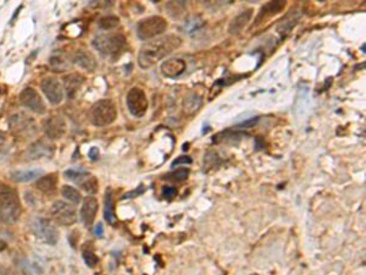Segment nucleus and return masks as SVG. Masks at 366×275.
I'll list each match as a JSON object with an SVG mask.
<instances>
[{"label": "nucleus", "instance_id": "obj_23", "mask_svg": "<svg viewBox=\"0 0 366 275\" xmlns=\"http://www.w3.org/2000/svg\"><path fill=\"white\" fill-rule=\"evenodd\" d=\"M61 193H63V196L65 197L66 199H69L70 202H72V203L75 204L80 203L81 199H82V196H81L80 191L75 189V187L69 186V185H65V186L63 187Z\"/></svg>", "mask_w": 366, "mask_h": 275}, {"label": "nucleus", "instance_id": "obj_10", "mask_svg": "<svg viewBox=\"0 0 366 275\" xmlns=\"http://www.w3.org/2000/svg\"><path fill=\"white\" fill-rule=\"evenodd\" d=\"M20 102L23 106L28 108L32 112L37 114H44L45 113V104L43 102L38 92L33 88H25L20 93Z\"/></svg>", "mask_w": 366, "mask_h": 275}, {"label": "nucleus", "instance_id": "obj_5", "mask_svg": "<svg viewBox=\"0 0 366 275\" xmlns=\"http://www.w3.org/2000/svg\"><path fill=\"white\" fill-rule=\"evenodd\" d=\"M167 22L161 16H152L142 20L137 26V36L141 40H150L164 33Z\"/></svg>", "mask_w": 366, "mask_h": 275}, {"label": "nucleus", "instance_id": "obj_16", "mask_svg": "<svg viewBox=\"0 0 366 275\" xmlns=\"http://www.w3.org/2000/svg\"><path fill=\"white\" fill-rule=\"evenodd\" d=\"M75 64H77L80 68L84 69L87 71H94L95 68H97V62H95V58L93 57L91 53L84 50H78L74 57Z\"/></svg>", "mask_w": 366, "mask_h": 275}, {"label": "nucleus", "instance_id": "obj_38", "mask_svg": "<svg viewBox=\"0 0 366 275\" xmlns=\"http://www.w3.org/2000/svg\"><path fill=\"white\" fill-rule=\"evenodd\" d=\"M3 146H4V137H3V135L0 134V150H2Z\"/></svg>", "mask_w": 366, "mask_h": 275}, {"label": "nucleus", "instance_id": "obj_34", "mask_svg": "<svg viewBox=\"0 0 366 275\" xmlns=\"http://www.w3.org/2000/svg\"><path fill=\"white\" fill-rule=\"evenodd\" d=\"M88 155L92 160H95V159H98V157H99V149H98L97 147H93V148H91V150L88 152Z\"/></svg>", "mask_w": 366, "mask_h": 275}, {"label": "nucleus", "instance_id": "obj_7", "mask_svg": "<svg viewBox=\"0 0 366 275\" xmlns=\"http://www.w3.org/2000/svg\"><path fill=\"white\" fill-rule=\"evenodd\" d=\"M126 104L130 113L136 118L144 117L148 110V99L143 89L133 87L126 97Z\"/></svg>", "mask_w": 366, "mask_h": 275}, {"label": "nucleus", "instance_id": "obj_14", "mask_svg": "<svg viewBox=\"0 0 366 275\" xmlns=\"http://www.w3.org/2000/svg\"><path fill=\"white\" fill-rule=\"evenodd\" d=\"M185 71L186 63L182 59H178V58L167 59L161 64L162 75L168 77V79H176V77L181 76Z\"/></svg>", "mask_w": 366, "mask_h": 275}, {"label": "nucleus", "instance_id": "obj_24", "mask_svg": "<svg viewBox=\"0 0 366 275\" xmlns=\"http://www.w3.org/2000/svg\"><path fill=\"white\" fill-rule=\"evenodd\" d=\"M105 220L109 224L114 225L115 224V214H114V204H112V196L111 192H107L106 191V195H105Z\"/></svg>", "mask_w": 366, "mask_h": 275}, {"label": "nucleus", "instance_id": "obj_15", "mask_svg": "<svg viewBox=\"0 0 366 275\" xmlns=\"http://www.w3.org/2000/svg\"><path fill=\"white\" fill-rule=\"evenodd\" d=\"M252 17H253L252 9H248V10L240 13L239 15H238L237 17H234V19L232 20L231 24H229V27H228L229 33H232V34L239 33V32L242 31L243 28L249 24V22H251Z\"/></svg>", "mask_w": 366, "mask_h": 275}, {"label": "nucleus", "instance_id": "obj_31", "mask_svg": "<svg viewBox=\"0 0 366 275\" xmlns=\"http://www.w3.org/2000/svg\"><path fill=\"white\" fill-rule=\"evenodd\" d=\"M144 191H145V189H144V187H143V186H142V185H141V186H139V187H138V190H137V189H136V190L131 191V192H127V193H125V195H124V196H122V199H127V198H133V197L141 196V195H143V193H144Z\"/></svg>", "mask_w": 366, "mask_h": 275}, {"label": "nucleus", "instance_id": "obj_17", "mask_svg": "<svg viewBox=\"0 0 366 275\" xmlns=\"http://www.w3.org/2000/svg\"><path fill=\"white\" fill-rule=\"evenodd\" d=\"M83 83V77L78 74H71L64 79V86H65L66 93L69 98H74L78 89L81 88Z\"/></svg>", "mask_w": 366, "mask_h": 275}, {"label": "nucleus", "instance_id": "obj_36", "mask_svg": "<svg viewBox=\"0 0 366 275\" xmlns=\"http://www.w3.org/2000/svg\"><path fill=\"white\" fill-rule=\"evenodd\" d=\"M257 121H258V119H252V120L246 121V123H242L239 126H252V125H254Z\"/></svg>", "mask_w": 366, "mask_h": 275}, {"label": "nucleus", "instance_id": "obj_12", "mask_svg": "<svg viewBox=\"0 0 366 275\" xmlns=\"http://www.w3.org/2000/svg\"><path fill=\"white\" fill-rule=\"evenodd\" d=\"M44 134L50 140H60L66 131L65 120L59 115H54L43 121Z\"/></svg>", "mask_w": 366, "mask_h": 275}, {"label": "nucleus", "instance_id": "obj_27", "mask_svg": "<svg viewBox=\"0 0 366 275\" xmlns=\"http://www.w3.org/2000/svg\"><path fill=\"white\" fill-rule=\"evenodd\" d=\"M64 175H65V178L69 179V180L78 181L86 178V176L88 175V173H87L84 169H69L64 173Z\"/></svg>", "mask_w": 366, "mask_h": 275}, {"label": "nucleus", "instance_id": "obj_20", "mask_svg": "<svg viewBox=\"0 0 366 275\" xmlns=\"http://www.w3.org/2000/svg\"><path fill=\"white\" fill-rule=\"evenodd\" d=\"M49 155H51V147L42 141L33 143L27 150L28 159H40Z\"/></svg>", "mask_w": 366, "mask_h": 275}, {"label": "nucleus", "instance_id": "obj_32", "mask_svg": "<svg viewBox=\"0 0 366 275\" xmlns=\"http://www.w3.org/2000/svg\"><path fill=\"white\" fill-rule=\"evenodd\" d=\"M177 195V190L175 189V187L172 186H165L164 189H162V196L165 197V198H173Z\"/></svg>", "mask_w": 366, "mask_h": 275}, {"label": "nucleus", "instance_id": "obj_3", "mask_svg": "<svg viewBox=\"0 0 366 275\" xmlns=\"http://www.w3.org/2000/svg\"><path fill=\"white\" fill-rule=\"evenodd\" d=\"M93 47L98 49V51L104 57L116 58L126 47V38L121 33L101 34L93 40Z\"/></svg>", "mask_w": 366, "mask_h": 275}, {"label": "nucleus", "instance_id": "obj_30", "mask_svg": "<svg viewBox=\"0 0 366 275\" xmlns=\"http://www.w3.org/2000/svg\"><path fill=\"white\" fill-rule=\"evenodd\" d=\"M83 259H84V262H86V264L91 268H94L95 265L98 264V260H99L98 259V257L95 256L92 251H84Z\"/></svg>", "mask_w": 366, "mask_h": 275}, {"label": "nucleus", "instance_id": "obj_19", "mask_svg": "<svg viewBox=\"0 0 366 275\" xmlns=\"http://www.w3.org/2000/svg\"><path fill=\"white\" fill-rule=\"evenodd\" d=\"M42 175L43 172L40 169H26L11 173L10 178L15 182H28L34 180V179H38Z\"/></svg>", "mask_w": 366, "mask_h": 275}, {"label": "nucleus", "instance_id": "obj_4", "mask_svg": "<svg viewBox=\"0 0 366 275\" xmlns=\"http://www.w3.org/2000/svg\"><path fill=\"white\" fill-rule=\"evenodd\" d=\"M117 110L115 104L109 99H101L93 104L89 112V119L95 126H107L115 121Z\"/></svg>", "mask_w": 366, "mask_h": 275}, {"label": "nucleus", "instance_id": "obj_11", "mask_svg": "<svg viewBox=\"0 0 366 275\" xmlns=\"http://www.w3.org/2000/svg\"><path fill=\"white\" fill-rule=\"evenodd\" d=\"M40 88H42L43 93L48 98L49 102L54 105L60 104L64 99V89L59 80L55 77H45L44 80L40 83Z\"/></svg>", "mask_w": 366, "mask_h": 275}, {"label": "nucleus", "instance_id": "obj_29", "mask_svg": "<svg viewBox=\"0 0 366 275\" xmlns=\"http://www.w3.org/2000/svg\"><path fill=\"white\" fill-rule=\"evenodd\" d=\"M49 62H50V66L54 69V71H65L69 66V64L59 57H53Z\"/></svg>", "mask_w": 366, "mask_h": 275}, {"label": "nucleus", "instance_id": "obj_26", "mask_svg": "<svg viewBox=\"0 0 366 275\" xmlns=\"http://www.w3.org/2000/svg\"><path fill=\"white\" fill-rule=\"evenodd\" d=\"M188 175H190V169L182 168V169L173 170V172L166 174V175H165V179L170 181L179 182V181H185L186 179L188 178Z\"/></svg>", "mask_w": 366, "mask_h": 275}, {"label": "nucleus", "instance_id": "obj_6", "mask_svg": "<svg viewBox=\"0 0 366 275\" xmlns=\"http://www.w3.org/2000/svg\"><path fill=\"white\" fill-rule=\"evenodd\" d=\"M31 229L34 235L38 237L39 240H42V241L49 245H56L57 240H59V233H57L56 228L48 219H34L31 224Z\"/></svg>", "mask_w": 366, "mask_h": 275}, {"label": "nucleus", "instance_id": "obj_25", "mask_svg": "<svg viewBox=\"0 0 366 275\" xmlns=\"http://www.w3.org/2000/svg\"><path fill=\"white\" fill-rule=\"evenodd\" d=\"M81 187L86 191V192L91 193V195H94V193L98 192V189H99V184H98L97 179L94 176H88L87 175L84 178V181L80 182Z\"/></svg>", "mask_w": 366, "mask_h": 275}, {"label": "nucleus", "instance_id": "obj_1", "mask_svg": "<svg viewBox=\"0 0 366 275\" xmlns=\"http://www.w3.org/2000/svg\"><path fill=\"white\" fill-rule=\"evenodd\" d=\"M182 39L176 34L156 37L144 43L138 54V64L142 69H150L167 55L176 50L181 45Z\"/></svg>", "mask_w": 366, "mask_h": 275}, {"label": "nucleus", "instance_id": "obj_28", "mask_svg": "<svg viewBox=\"0 0 366 275\" xmlns=\"http://www.w3.org/2000/svg\"><path fill=\"white\" fill-rule=\"evenodd\" d=\"M118 19L116 16H105L103 19H100L99 21V27L101 30H112L116 26L118 25Z\"/></svg>", "mask_w": 366, "mask_h": 275}, {"label": "nucleus", "instance_id": "obj_13", "mask_svg": "<svg viewBox=\"0 0 366 275\" xmlns=\"http://www.w3.org/2000/svg\"><path fill=\"white\" fill-rule=\"evenodd\" d=\"M98 199L95 197H86L81 208V219L87 228H89L94 222L98 212Z\"/></svg>", "mask_w": 366, "mask_h": 275}, {"label": "nucleus", "instance_id": "obj_2", "mask_svg": "<svg viewBox=\"0 0 366 275\" xmlns=\"http://www.w3.org/2000/svg\"><path fill=\"white\" fill-rule=\"evenodd\" d=\"M21 213L19 196L16 191L4 184H0V223L11 224L19 219Z\"/></svg>", "mask_w": 366, "mask_h": 275}, {"label": "nucleus", "instance_id": "obj_18", "mask_svg": "<svg viewBox=\"0 0 366 275\" xmlns=\"http://www.w3.org/2000/svg\"><path fill=\"white\" fill-rule=\"evenodd\" d=\"M284 7H286V3H284V2H270V3H267V4H265L263 8H261L259 15H258L257 20H255V21L260 22V20L266 19V17L274 16V15H276V14L281 13V11H282L284 9Z\"/></svg>", "mask_w": 366, "mask_h": 275}, {"label": "nucleus", "instance_id": "obj_33", "mask_svg": "<svg viewBox=\"0 0 366 275\" xmlns=\"http://www.w3.org/2000/svg\"><path fill=\"white\" fill-rule=\"evenodd\" d=\"M179 164H192V159L191 157H187V155H182V157H178L176 158L175 160L172 161V164H171V167H176V165H179Z\"/></svg>", "mask_w": 366, "mask_h": 275}, {"label": "nucleus", "instance_id": "obj_37", "mask_svg": "<svg viewBox=\"0 0 366 275\" xmlns=\"http://www.w3.org/2000/svg\"><path fill=\"white\" fill-rule=\"evenodd\" d=\"M7 248V242L3 241V240H0V252H3Z\"/></svg>", "mask_w": 366, "mask_h": 275}, {"label": "nucleus", "instance_id": "obj_9", "mask_svg": "<svg viewBox=\"0 0 366 275\" xmlns=\"http://www.w3.org/2000/svg\"><path fill=\"white\" fill-rule=\"evenodd\" d=\"M9 126L17 135H31L34 132L36 124L33 119L23 113H16L9 118Z\"/></svg>", "mask_w": 366, "mask_h": 275}, {"label": "nucleus", "instance_id": "obj_21", "mask_svg": "<svg viewBox=\"0 0 366 275\" xmlns=\"http://www.w3.org/2000/svg\"><path fill=\"white\" fill-rule=\"evenodd\" d=\"M202 98L197 93H190L183 100V110L186 114L191 115L198 112L200 106H202Z\"/></svg>", "mask_w": 366, "mask_h": 275}, {"label": "nucleus", "instance_id": "obj_22", "mask_svg": "<svg viewBox=\"0 0 366 275\" xmlns=\"http://www.w3.org/2000/svg\"><path fill=\"white\" fill-rule=\"evenodd\" d=\"M37 189L45 195H53L56 190V178L54 175L42 176L36 184Z\"/></svg>", "mask_w": 366, "mask_h": 275}, {"label": "nucleus", "instance_id": "obj_35", "mask_svg": "<svg viewBox=\"0 0 366 275\" xmlns=\"http://www.w3.org/2000/svg\"><path fill=\"white\" fill-rule=\"evenodd\" d=\"M94 233H95V235H97V236H99V237L103 236V234H104L103 225H101V224H98V225H97V228H95Z\"/></svg>", "mask_w": 366, "mask_h": 275}, {"label": "nucleus", "instance_id": "obj_8", "mask_svg": "<svg viewBox=\"0 0 366 275\" xmlns=\"http://www.w3.org/2000/svg\"><path fill=\"white\" fill-rule=\"evenodd\" d=\"M51 215L55 222L64 227L72 225L77 220L76 208L64 201L54 202V204L51 205Z\"/></svg>", "mask_w": 366, "mask_h": 275}]
</instances>
